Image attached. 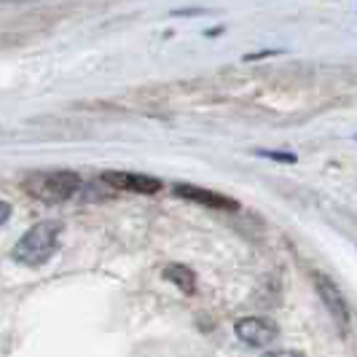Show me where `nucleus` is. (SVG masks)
Listing matches in <instances>:
<instances>
[{
	"instance_id": "obj_1",
	"label": "nucleus",
	"mask_w": 357,
	"mask_h": 357,
	"mask_svg": "<svg viewBox=\"0 0 357 357\" xmlns=\"http://www.w3.org/2000/svg\"><path fill=\"white\" fill-rule=\"evenodd\" d=\"M59 234H62V223H56V220L36 223L11 248V258L17 264H24V266H40V264H46L54 252H56V248H59Z\"/></svg>"
},
{
	"instance_id": "obj_2",
	"label": "nucleus",
	"mask_w": 357,
	"mask_h": 357,
	"mask_svg": "<svg viewBox=\"0 0 357 357\" xmlns=\"http://www.w3.org/2000/svg\"><path fill=\"white\" fill-rule=\"evenodd\" d=\"M81 188V178L68 169H54V172H33L24 178V191L38 202H65L75 197V191Z\"/></svg>"
},
{
	"instance_id": "obj_3",
	"label": "nucleus",
	"mask_w": 357,
	"mask_h": 357,
	"mask_svg": "<svg viewBox=\"0 0 357 357\" xmlns=\"http://www.w3.org/2000/svg\"><path fill=\"white\" fill-rule=\"evenodd\" d=\"M234 333L248 347H268L280 336V325L268 317H242L234 325Z\"/></svg>"
},
{
	"instance_id": "obj_4",
	"label": "nucleus",
	"mask_w": 357,
	"mask_h": 357,
	"mask_svg": "<svg viewBox=\"0 0 357 357\" xmlns=\"http://www.w3.org/2000/svg\"><path fill=\"white\" fill-rule=\"evenodd\" d=\"M314 287H317V296L322 298V304L325 309L331 312V317L339 322L341 331H347V325H349V304H347V298L341 296L339 285L331 280V277H325V274H314Z\"/></svg>"
},
{
	"instance_id": "obj_5",
	"label": "nucleus",
	"mask_w": 357,
	"mask_h": 357,
	"mask_svg": "<svg viewBox=\"0 0 357 357\" xmlns=\"http://www.w3.org/2000/svg\"><path fill=\"white\" fill-rule=\"evenodd\" d=\"M175 194L180 199H188V202H197V204H204V207H213V210H226V213H239V202L231 197H223L218 191H210V188H199V185H188V183H178L175 185Z\"/></svg>"
},
{
	"instance_id": "obj_6",
	"label": "nucleus",
	"mask_w": 357,
	"mask_h": 357,
	"mask_svg": "<svg viewBox=\"0 0 357 357\" xmlns=\"http://www.w3.org/2000/svg\"><path fill=\"white\" fill-rule=\"evenodd\" d=\"M107 185H113L116 191H132V194H143V197H153L161 191V180L151 178V175H132V172H105L102 175Z\"/></svg>"
},
{
	"instance_id": "obj_7",
	"label": "nucleus",
	"mask_w": 357,
	"mask_h": 357,
	"mask_svg": "<svg viewBox=\"0 0 357 357\" xmlns=\"http://www.w3.org/2000/svg\"><path fill=\"white\" fill-rule=\"evenodd\" d=\"M161 277H164L167 282H172L175 287H180L185 296H194V293H197V274L188 266H183V264H169V266H164Z\"/></svg>"
},
{
	"instance_id": "obj_8",
	"label": "nucleus",
	"mask_w": 357,
	"mask_h": 357,
	"mask_svg": "<svg viewBox=\"0 0 357 357\" xmlns=\"http://www.w3.org/2000/svg\"><path fill=\"white\" fill-rule=\"evenodd\" d=\"M258 156H264V159H271V161H282V164H296L298 156L296 153H290V151H255Z\"/></svg>"
},
{
	"instance_id": "obj_9",
	"label": "nucleus",
	"mask_w": 357,
	"mask_h": 357,
	"mask_svg": "<svg viewBox=\"0 0 357 357\" xmlns=\"http://www.w3.org/2000/svg\"><path fill=\"white\" fill-rule=\"evenodd\" d=\"M264 357H304V352H298V349H271Z\"/></svg>"
},
{
	"instance_id": "obj_10",
	"label": "nucleus",
	"mask_w": 357,
	"mask_h": 357,
	"mask_svg": "<svg viewBox=\"0 0 357 357\" xmlns=\"http://www.w3.org/2000/svg\"><path fill=\"white\" fill-rule=\"evenodd\" d=\"M11 218V204H6V202H0V226L6 223Z\"/></svg>"
},
{
	"instance_id": "obj_11",
	"label": "nucleus",
	"mask_w": 357,
	"mask_h": 357,
	"mask_svg": "<svg viewBox=\"0 0 357 357\" xmlns=\"http://www.w3.org/2000/svg\"><path fill=\"white\" fill-rule=\"evenodd\" d=\"M355 140H357V135H355Z\"/></svg>"
}]
</instances>
